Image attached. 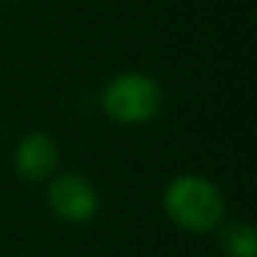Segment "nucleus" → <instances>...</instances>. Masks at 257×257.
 Returning a JSON list of instances; mask_svg holds the SVG:
<instances>
[{
    "label": "nucleus",
    "instance_id": "nucleus-4",
    "mask_svg": "<svg viewBox=\"0 0 257 257\" xmlns=\"http://www.w3.org/2000/svg\"><path fill=\"white\" fill-rule=\"evenodd\" d=\"M14 163L25 180H47L58 169V144L47 133H28L17 144Z\"/></svg>",
    "mask_w": 257,
    "mask_h": 257
},
{
    "label": "nucleus",
    "instance_id": "nucleus-1",
    "mask_svg": "<svg viewBox=\"0 0 257 257\" xmlns=\"http://www.w3.org/2000/svg\"><path fill=\"white\" fill-rule=\"evenodd\" d=\"M163 210L185 232H213L224 221V194L199 174H180L163 191Z\"/></svg>",
    "mask_w": 257,
    "mask_h": 257
},
{
    "label": "nucleus",
    "instance_id": "nucleus-2",
    "mask_svg": "<svg viewBox=\"0 0 257 257\" xmlns=\"http://www.w3.org/2000/svg\"><path fill=\"white\" fill-rule=\"evenodd\" d=\"M163 108V89L141 72L116 75L102 91V111L122 124H144Z\"/></svg>",
    "mask_w": 257,
    "mask_h": 257
},
{
    "label": "nucleus",
    "instance_id": "nucleus-3",
    "mask_svg": "<svg viewBox=\"0 0 257 257\" xmlns=\"http://www.w3.org/2000/svg\"><path fill=\"white\" fill-rule=\"evenodd\" d=\"M47 202H50V210L67 224L91 221L94 213L100 210L97 188L83 174H58V177H53L50 188H47Z\"/></svg>",
    "mask_w": 257,
    "mask_h": 257
},
{
    "label": "nucleus",
    "instance_id": "nucleus-5",
    "mask_svg": "<svg viewBox=\"0 0 257 257\" xmlns=\"http://www.w3.org/2000/svg\"><path fill=\"white\" fill-rule=\"evenodd\" d=\"M218 246L227 257H257V232L246 221H227L218 224Z\"/></svg>",
    "mask_w": 257,
    "mask_h": 257
}]
</instances>
